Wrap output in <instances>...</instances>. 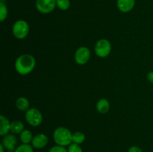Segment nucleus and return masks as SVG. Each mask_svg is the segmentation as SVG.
Instances as JSON below:
<instances>
[{"label":"nucleus","mask_w":153,"mask_h":152,"mask_svg":"<svg viewBox=\"0 0 153 152\" xmlns=\"http://www.w3.org/2000/svg\"><path fill=\"white\" fill-rule=\"evenodd\" d=\"M33 138L34 137L32 133L28 130H24L19 135V139L22 144H30L32 142Z\"/></svg>","instance_id":"15"},{"label":"nucleus","mask_w":153,"mask_h":152,"mask_svg":"<svg viewBox=\"0 0 153 152\" xmlns=\"http://www.w3.org/2000/svg\"><path fill=\"white\" fill-rule=\"evenodd\" d=\"M10 123L8 119L4 116H0V136L3 137L10 131Z\"/></svg>","instance_id":"11"},{"label":"nucleus","mask_w":153,"mask_h":152,"mask_svg":"<svg viewBox=\"0 0 153 152\" xmlns=\"http://www.w3.org/2000/svg\"><path fill=\"white\" fill-rule=\"evenodd\" d=\"M56 5L60 10H67L70 6V0H56Z\"/></svg>","instance_id":"18"},{"label":"nucleus","mask_w":153,"mask_h":152,"mask_svg":"<svg viewBox=\"0 0 153 152\" xmlns=\"http://www.w3.org/2000/svg\"><path fill=\"white\" fill-rule=\"evenodd\" d=\"M29 101L25 97H19L16 101V107L20 111H27L29 109Z\"/></svg>","instance_id":"13"},{"label":"nucleus","mask_w":153,"mask_h":152,"mask_svg":"<svg viewBox=\"0 0 153 152\" xmlns=\"http://www.w3.org/2000/svg\"><path fill=\"white\" fill-rule=\"evenodd\" d=\"M73 134L68 128L65 127H59L55 130L53 133V139L56 145L61 146H69L72 141Z\"/></svg>","instance_id":"2"},{"label":"nucleus","mask_w":153,"mask_h":152,"mask_svg":"<svg viewBox=\"0 0 153 152\" xmlns=\"http://www.w3.org/2000/svg\"><path fill=\"white\" fill-rule=\"evenodd\" d=\"M7 16V8L3 1H0V21L3 22Z\"/></svg>","instance_id":"19"},{"label":"nucleus","mask_w":153,"mask_h":152,"mask_svg":"<svg viewBox=\"0 0 153 152\" xmlns=\"http://www.w3.org/2000/svg\"><path fill=\"white\" fill-rule=\"evenodd\" d=\"M135 4V0H117V5L118 9L123 13L131 11Z\"/></svg>","instance_id":"10"},{"label":"nucleus","mask_w":153,"mask_h":152,"mask_svg":"<svg viewBox=\"0 0 153 152\" xmlns=\"http://www.w3.org/2000/svg\"><path fill=\"white\" fill-rule=\"evenodd\" d=\"M25 120L31 126L37 127L43 122V115L37 108H30L25 112Z\"/></svg>","instance_id":"4"},{"label":"nucleus","mask_w":153,"mask_h":152,"mask_svg":"<svg viewBox=\"0 0 153 152\" xmlns=\"http://www.w3.org/2000/svg\"><path fill=\"white\" fill-rule=\"evenodd\" d=\"M49 142V138L44 134H39L34 136L31 142V145L34 148L40 149L46 147Z\"/></svg>","instance_id":"9"},{"label":"nucleus","mask_w":153,"mask_h":152,"mask_svg":"<svg viewBox=\"0 0 153 152\" xmlns=\"http://www.w3.org/2000/svg\"><path fill=\"white\" fill-rule=\"evenodd\" d=\"M97 111L102 114L107 113L110 109V103L106 98H100L97 103Z\"/></svg>","instance_id":"12"},{"label":"nucleus","mask_w":153,"mask_h":152,"mask_svg":"<svg viewBox=\"0 0 153 152\" xmlns=\"http://www.w3.org/2000/svg\"><path fill=\"white\" fill-rule=\"evenodd\" d=\"M12 32L16 39L22 40L28 36L29 33V25L25 20H18L14 22L12 28Z\"/></svg>","instance_id":"3"},{"label":"nucleus","mask_w":153,"mask_h":152,"mask_svg":"<svg viewBox=\"0 0 153 152\" xmlns=\"http://www.w3.org/2000/svg\"><path fill=\"white\" fill-rule=\"evenodd\" d=\"M49 152H68V151L64 146L58 145H55L51 148Z\"/></svg>","instance_id":"21"},{"label":"nucleus","mask_w":153,"mask_h":152,"mask_svg":"<svg viewBox=\"0 0 153 152\" xmlns=\"http://www.w3.org/2000/svg\"><path fill=\"white\" fill-rule=\"evenodd\" d=\"M94 51L96 55L100 58H106L111 52V45L106 39H100L96 43Z\"/></svg>","instance_id":"5"},{"label":"nucleus","mask_w":153,"mask_h":152,"mask_svg":"<svg viewBox=\"0 0 153 152\" xmlns=\"http://www.w3.org/2000/svg\"><path fill=\"white\" fill-rule=\"evenodd\" d=\"M1 144L8 152H14L17 148V138L13 134H7L3 138Z\"/></svg>","instance_id":"8"},{"label":"nucleus","mask_w":153,"mask_h":152,"mask_svg":"<svg viewBox=\"0 0 153 152\" xmlns=\"http://www.w3.org/2000/svg\"><path fill=\"white\" fill-rule=\"evenodd\" d=\"M4 149H5V148H4V147L3 146V145L2 144L0 145V152H4Z\"/></svg>","instance_id":"24"},{"label":"nucleus","mask_w":153,"mask_h":152,"mask_svg":"<svg viewBox=\"0 0 153 152\" xmlns=\"http://www.w3.org/2000/svg\"><path fill=\"white\" fill-rule=\"evenodd\" d=\"M85 140V135L84 133L81 132V131H77L73 134V137H72V141L73 143H76V144L81 145L83 143Z\"/></svg>","instance_id":"16"},{"label":"nucleus","mask_w":153,"mask_h":152,"mask_svg":"<svg viewBox=\"0 0 153 152\" xmlns=\"http://www.w3.org/2000/svg\"><path fill=\"white\" fill-rule=\"evenodd\" d=\"M56 5V0H37L36 7L40 13H49L53 11Z\"/></svg>","instance_id":"6"},{"label":"nucleus","mask_w":153,"mask_h":152,"mask_svg":"<svg viewBox=\"0 0 153 152\" xmlns=\"http://www.w3.org/2000/svg\"><path fill=\"white\" fill-rule=\"evenodd\" d=\"M35 65V58L30 54H24L16 60L15 69L19 75H25L32 72Z\"/></svg>","instance_id":"1"},{"label":"nucleus","mask_w":153,"mask_h":152,"mask_svg":"<svg viewBox=\"0 0 153 152\" xmlns=\"http://www.w3.org/2000/svg\"><path fill=\"white\" fill-rule=\"evenodd\" d=\"M147 79L150 83H153V71L149 72L147 75Z\"/></svg>","instance_id":"23"},{"label":"nucleus","mask_w":153,"mask_h":152,"mask_svg":"<svg viewBox=\"0 0 153 152\" xmlns=\"http://www.w3.org/2000/svg\"><path fill=\"white\" fill-rule=\"evenodd\" d=\"M0 1H4V0H0Z\"/></svg>","instance_id":"25"},{"label":"nucleus","mask_w":153,"mask_h":152,"mask_svg":"<svg viewBox=\"0 0 153 152\" xmlns=\"http://www.w3.org/2000/svg\"><path fill=\"white\" fill-rule=\"evenodd\" d=\"M67 151H68V152H83V150H82L80 145H78L73 142L69 145Z\"/></svg>","instance_id":"20"},{"label":"nucleus","mask_w":153,"mask_h":152,"mask_svg":"<svg viewBox=\"0 0 153 152\" xmlns=\"http://www.w3.org/2000/svg\"><path fill=\"white\" fill-rule=\"evenodd\" d=\"M34 148L30 144H22L17 146L14 152H34Z\"/></svg>","instance_id":"17"},{"label":"nucleus","mask_w":153,"mask_h":152,"mask_svg":"<svg viewBox=\"0 0 153 152\" xmlns=\"http://www.w3.org/2000/svg\"><path fill=\"white\" fill-rule=\"evenodd\" d=\"M128 152H143V151L137 146H131L129 148Z\"/></svg>","instance_id":"22"},{"label":"nucleus","mask_w":153,"mask_h":152,"mask_svg":"<svg viewBox=\"0 0 153 152\" xmlns=\"http://www.w3.org/2000/svg\"><path fill=\"white\" fill-rule=\"evenodd\" d=\"M24 131V124L21 121L16 120L10 123V132L13 134H20Z\"/></svg>","instance_id":"14"},{"label":"nucleus","mask_w":153,"mask_h":152,"mask_svg":"<svg viewBox=\"0 0 153 152\" xmlns=\"http://www.w3.org/2000/svg\"><path fill=\"white\" fill-rule=\"evenodd\" d=\"M91 51L86 46H81L75 53V61L79 65H85L89 61Z\"/></svg>","instance_id":"7"}]
</instances>
